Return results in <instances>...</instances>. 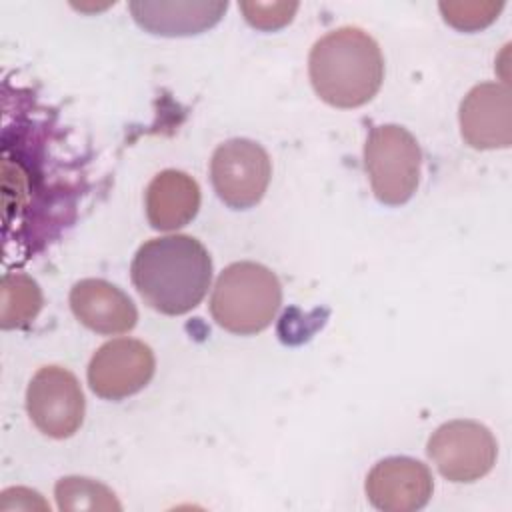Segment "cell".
<instances>
[{
    "instance_id": "5",
    "label": "cell",
    "mask_w": 512,
    "mask_h": 512,
    "mask_svg": "<svg viewBox=\"0 0 512 512\" xmlns=\"http://www.w3.org/2000/svg\"><path fill=\"white\" fill-rule=\"evenodd\" d=\"M270 176L268 152L248 138L222 142L210 160V178L218 198L236 210L258 204L270 184Z\"/></svg>"
},
{
    "instance_id": "16",
    "label": "cell",
    "mask_w": 512,
    "mask_h": 512,
    "mask_svg": "<svg viewBox=\"0 0 512 512\" xmlns=\"http://www.w3.org/2000/svg\"><path fill=\"white\" fill-rule=\"evenodd\" d=\"M444 20L462 32H476L486 26H490L500 10L504 8V2L494 0H474V2H440L438 4Z\"/></svg>"
},
{
    "instance_id": "17",
    "label": "cell",
    "mask_w": 512,
    "mask_h": 512,
    "mask_svg": "<svg viewBox=\"0 0 512 512\" xmlns=\"http://www.w3.org/2000/svg\"><path fill=\"white\" fill-rule=\"evenodd\" d=\"M240 10L250 26L268 32L286 26L294 18L298 2H240Z\"/></svg>"
},
{
    "instance_id": "11",
    "label": "cell",
    "mask_w": 512,
    "mask_h": 512,
    "mask_svg": "<svg viewBox=\"0 0 512 512\" xmlns=\"http://www.w3.org/2000/svg\"><path fill=\"white\" fill-rule=\"evenodd\" d=\"M70 308L80 324L98 334H122L136 326L138 310L118 286L84 278L70 290Z\"/></svg>"
},
{
    "instance_id": "8",
    "label": "cell",
    "mask_w": 512,
    "mask_h": 512,
    "mask_svg": "<svg viewBox=\"0 0 512 512\" xmlns=\"http://www.w3.org/2000/svg\"><path fill=\"white\" fill-rule=\"evenodd\" d=\"M156 360L148 344L136 338L104 342L88 364L92 392L106 400H122L140 392L154 376Z\"/></svg>"
},
{
    "instance_id": "3",
    "label": "cell",
    "mask_w": 512,
    "mask_h": 512,
    "mask_svg": "<svg viewBox=\"0 0 512 512\" xmlns=\"http://www.w3.org/2000/svg\"><path fill=\"white\" fill-rule=\"evenodd\" d=\"M282 304L278 276L258 262L226 266L212 290L210 312L218 326L248 336L272 324Z\"/></svg>"
},
{
    "instance_id": "4",
    "label": "cell",
    "mask_w": 512,
    "mask_h": 512,
    "mask_svg": "<svg viewBox=\"0 0 512 512\" xmlns=\"http://www.w3.org/2000/svg\"><path fill=\"white\" fill-rule=\"evenodd\" d=\"M364 166L376 200L388 206H400L418 188L422 150L406 128L380 124L366 138Z\"/></svg>"
},
{
    "instance_id": "7",
    "label": "cell",
    "mask_w": 512,
    "mask_h": 512,
    "mask_svg": "<svg viewBox=\"0 0 512 512\" xmlns=\"http://www.w3.org/2000/svg\"><path fill=\"white\" fill-rule=\"evenodd\" d=\"M84 394L78 378L62 366L40 368L26 390V410L34 426L50 438L72 436L84 420Z\"/></svg>"
},
{
    "instance_id": "9",
    "label": "cell",
    "mask_w": 512,
    "mask_h": 512,
    "mask_svg": "<svg viewBox=\"0 0 512 512\" xmlns=\"http://www.w3.org/2000/svg\"><path fill=\"white\" fill-rule=\"evenodd\" d=\"M370 504L384 512H414L428 504L434 480L426 464L408 456H390L374 464L366 476Z\"/></svg>"
},
{
    "instance_id": "14",
    "label": "cell",
    "mask_w": 512,
    "mask_h": 512,
    "mask_svg": "<svg viewBox=\"0 0 512 512\" xmlns=\"http://www.w3.org/2000/svg\"><path fill=\"white\" fill-rule=\"evenodd\" d=\"M0 326L4 330L30 324L42 308V290L26 274H4L0 288Z\"/></svg>"
},
{
    "instance_id": "6",
    "label": "cell",
    "mask_w": 512,
    "mask_h": 512,
    "mask_svg": "<svg viewBox=\"0 0 512 512\" xmlns=\"http://www.w3.org/2000/svg\"><path fill=\"white\" fill-rule=\"evenodd\" d=\"M428 456L450 482H474L496 464L498 444L476 420H452L436 428L428 440Z\"/></svg>"
},
{
    "instance_id": "1",
    "label": "cell",
    "mask_w": 512,
    "mask_h": 512,
    "mask_svg": "<svg viewBox=\"0 0 512 512\" xmlns=\"http://www.w3.org/2000/svg\"><path fill=\"white\" fill-rule=\"evenodd\" d=\"M130 276L150 308L180 316L194 310L206 296L212 280V258L192 236H160L138 248Z\"/></svg>"
},
{
    "instance_id": "15",
    "label": "cell",
    "mask_w": 512,
    "mask_h": 512,
    "mask_svg": "<svg viewBox=\"0 0 512 512\" xmlns=\"http://www.w3.org/2000/svg\"><path fill=\"white\" fill-rule=\"evenodd\" d=\"M54 496L60 510H120L116 494L98 480L66 476L56 482Z\"/></svg>"
},
{
    "instance_id": "12",
    "label": "cell",
    "mask_w": 512,
    "mask_h": 512,
    "mask_svg": "<svg viewBox=\"0 0 512 512\" xmlns=\"http://www.w3.org/2000/svg\"><path fill=\"white\" fill-rule=\"evenodd\" d=\"M134 22L150 34L190 36L212 28L228 2H130Z\"/></svg>"
},
{
    "instance_id": "13",
    "label": "cell",
    "mask_w": 512,
    "mask_h": 512,
    "mask_svg": "<svg viewBox=\"0 0 512 512\" xmlns=\"http://www.w3.org/2000/svg\"><path fill=\"white\" fill-rule=\"evenodd\" d=\"M200 208L198 182L180 170H162L146 188V218L156 230L186 226Z\"/></svg>"
},
{
    "instance_id": "10",
    "label": "cell",
    "mask_w": 512,
    "mask_h": 512,
    "mask_svg": "<svg viewBox=\"0 0 512 512\" xmlns=\"http://www.w3.org/2000/svg\"><path fill=\"white\" fill-rule=\"evenodd\" d=\"M460 132L476 150L508 148L512 144L510 88L498 82L476 84L460 104Z\"/></svg>"
},
{
    "instance_id": "2",
    "label": "cell",
    "mask_w": 512,
    "mask_h": 512,
    "mask_svg": "<svg viewBox=\"0 0 512 512\" xmlns=\"http://www.w3.org/2000/svg\"><path fill=\"white\" fill-rule=\"evenodd\" d=\"M308 74L314 92L326 104L358 108L380 90L384 58L368 32L358 26H340L312 46Z\"/></svg>"
}]
</instances>
